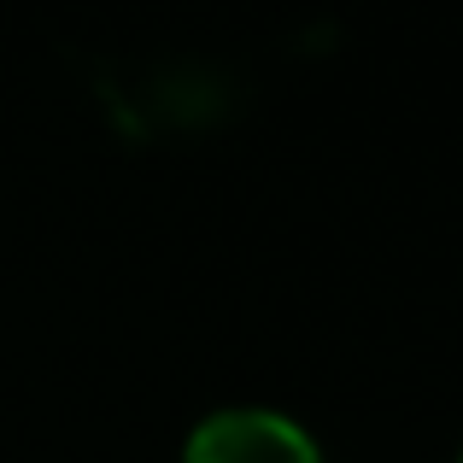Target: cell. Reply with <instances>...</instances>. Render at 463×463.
<instances>
[{
    "label": "cell",
    "mask_w": 463,
    "mask_h": 463,
    "mask_svg": "<svg viewBox=\"0 0 463 463\" xmlns=\"http://www.w3.org/2000/svg\"><path fill=\"white\" fill-rule=\"evenodd\" d=\"M182 463H323V446L270 405H229L188 434Z\"/></svg>",
    "instance_id": "6da1fadb"
},
{
    "label": "cell",
    "mask_w": 463,
    "mask_h": 463,
    "mask_svg": "<svg viewBox=\"0 0 463 463\" xmlns=\"http://www.w3.org/2000/svg\"><path fill=\"white\" fill-rule=\"evenodd\" d=\"M458 463H463V458H458Z\"/></svg>",
    "instance_id": "7a4b0ae2"
}]
</instances>
